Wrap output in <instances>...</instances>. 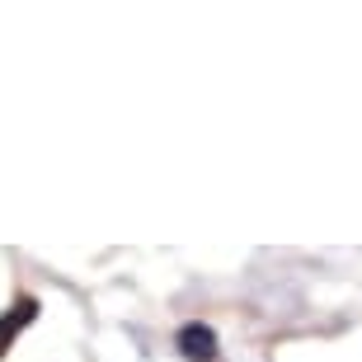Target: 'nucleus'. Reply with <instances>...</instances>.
Returning a JSON list of instances; mask_svg holds the SVG:
<instances>
[{"instance_id":"f03ea898","label":"nucleus","mask_w":362,"mask_h":362,"mask_svg":"<svg viewBox=\"0 0 362 362\" xmlns=\"http://www.w3.org/2000/svg\"><path fill=\"white\" fill-rule=\"evenodd\" d=\"M33 315H38V301H19V306L10 310V315H5V320H0V353H5V344H10V334H19V329H24L28 320H33Z\"/></svg>"},{"instance_id":"f257e3e1","label":"nucleus","mask_w":362,"mask_h":362,"mask_svg":"<svg viewBox=\"0 0 362 362\" xmlns=\"http://www.w3.org/2000/svg\"><path fill=\"white\" fill-rule=\"evenodd\" d=\"M179 349H184L188 362H212L216 358V334L207 325H184L179 329Z\"/></svg>"}]
</instances>
